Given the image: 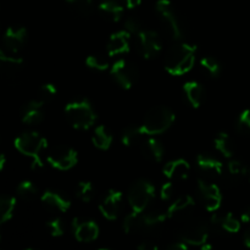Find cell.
I'll list each match as a JSON object with an SVG mask.
<instances>
[{"mask_svg": "<svg viewBox=\"0 0 250 250\" xmlns=\"http://www.w3.org/2000/svg\"><path fill=\"white\" fill-rule=\"evenodd\" d=\"M183 97L190 107L198 109L205 100V89L197 81H188L183 84Z\"/></svg>", "mask_w": 250, "mask_h": 250, "instance_id": "obj_19", "label": "cell"}, {"mask_svg": "<svg viewBox=\"0 0 250 250\" xmlns=\"http://www.w3.org/2000/svg\"><path fill=\"white\" fill-rule=\"evenodd\" d=\"M197 46L178 42L171 46L164 59L165 70L172 76H182L189 72L195 62Z\"/></svg>", "mask_w": 250, "mask_h": 250, "instance_id": "obj_1", "label": "cell"}, {"mask_svg": "<svg viewBox=\"0 0 250 250\" xmlns=\"http://www.w3.org/2000/svg\"><path fill=\"white\" fill-rule=\"evenodd\" d=\"M137 48L144 59L156 58L163 50V42L158 32L153 29H143L137 34Z\"/></svg>", "mask_w": 250, "mask_h": 250, "instance_id": "obj_9", "label": "cell"}, {"mask_svg": "<svg viewBox=\"0 0 250 250\" xmlns=\"http://www.w3.org/2000/svg\"><path fill=\"white\" fill-rule=\"evenodd\" d=\"M195 207V202L192 195L185 194L178 197L173 200L168 207L167 214L168 219H178V217H185L186 215L190 214V210Z\"/></svg>", "mask_w": 250, "mask_h": 250, "instance_id": "obj_20", "label": "cell"}, {"mask_svg": "<svg viewBox=\"0 0 250 250\" xmlns=\"http://www.w3.org/2000/svg\"><path fill=\"white\" fill-rule=\"evenodd\" d=\"M155 10L166 34L175 42L182 41L185 29L172 2L170 0H158Z\"/></svg>", "mask_w": 250, "mask_h": 250, "instance_id": "obj_4", "label": "cell"}, {"mask_svg": "<svg viewBox=\"0 0 250 250\" xmlns=\"http://www.w3.org/2000/svg\"><path fill=\"white\" fill-rule=\"evenodd\" d=\"M122 4L127 7V9H136L137 6H139L142 2V0H121Z\"/></svg>", "mask_w": 250, "mask_h": 250, "instance_id": "obj_43", "label": "cell"}, {"mask_svg": "<svg viewBox=\"0 0 250 250\" xmlns=\"http://www.w3.org/2000/svg\"><path fill=\"white\" fill-rule=\"evenodd\" d=\"M146 136L142 131L141 126H128L124 129L121 134V142L126 146H136L141 144L143 141V137Z\"/></svg>", "mask_w": 250, "mask_h": 250, "instance_id": "obj_29", "label": "cell"}, {"mask_svg": "<svg viewBox=\"0 0 250 250\" xmlns=\"http://www.w3.org/2000/svg\"><path fill=\"white\" fill-rule=\"evenodd\" d=\"M138 249H141V250H153V249H156V247L154 246V244L149 243V242H143L142 244H139Z\"/></svg>", "mask_w": 250, "mask_h": 250, "instance_id": "obj_46", "label": "cell"}, {"mask_svg": "<svg viewBox=\"0 0 250 250\" xmlns=\"http://www.w3.org/2000/svg\"><path fill=\"white\" fill-rule=\"evenodd\" d=\"M75 238L81 243H90L99 236V226L93 220L75 219L72 222Z\"/></svg>", "mask_w": 250, "mask_h": 250, "instance_id": "obj_14", "label": "cell"}, {"mask_svg": "<svg viewBox=\"0 0 250 250\" xmlns=\"http://www.w3.org/2000/svg\"><path fill=\"white\" fill-rule=\"evenodd\" d=\"M141 153L146 160L153 161V163H160L165 155V149L164 146L154 138V136H148V138L143 139L139 144Z\"/></svg>", "mask_w": 250, "mask_h": 250, "instance_id": "obj_18", "label": "cell"}, {"mask_svg": "<svg viewBox=\"0 0 250 250\" xmlns=\"http://www.w3.org/2000/svg\"><path fill=\"white\" fill-rule=\"evenodd\" d=\"M95 195V188L92 182H87V181H82L76 187V197L83 203H89L90 200L94 198Z\"/></svg>", "mask_w": 250, "mask_h": 250, "instance_id": "obj_33", "label": "cell"}, {"mask_svg": "<svg viewBox=\"0 0 250 250\" xmlns=\"http://www.w3.org/2000/svg\"><path fill=\"white\" fill-rule=\"evenodd\" d=\"M197 166L205 180H216L224 172V165L219 159L209 154H199L197 156Z\"/></svg>", "mask_w": 250, "mask_h": 250, "instance_id": "obj_15", "label": "cell"}, {"mask_svg": "<svg viewBox=\"0 0 250 250\" xmlns=\"http://www.w3.org/2000/svg\"><path fill=\"white\" fill-rule=\"evenodd\" d=\"M155 198V187L146 180H138L129 187L127 200L133 211L143 212Z\"/></svg>", "mask_w": 250, "mask_h": 250, "instance_id": "obj_6", "label": "cell"}, {"mask_svg": "<svg viewBox=\"0 0 250 250\" xmlns=\"http://www.w3.org/2000/svg\"><path fill=\"white\" fill-rule=\"evenodd\" d=\"M227 173H229V178L234 182H239L242 178H244L248 173L247 166L244 165L242 161L239 160H231L227 165Z\"/></svg>", "mask_w": 250, "mask_h": 250, "instance_id": "obj_31", "label": "cell"}, {"mask_svg": "<svg viewBox=\"0 0 250 250\" xmlns=\"http://www.w3.org/2000/svg\"><path fill=\"white\" fill-rule=\"evenodd\" d=\"M112 133L105 126L100 125L94 128L92 133V143L99 150H107L112 144Z\"/></svg>", "mask_w": 250, "mask_h": 250, "instance_id": "obj_26", "label": "cell"}, {"mask_svg": "<svg viewBox=\"0 0 250 250\" xmlns=\"http://www.w3.org/2000/svg\"><path fill=\"white\" fill-rule=\"evenodd\" d=\"M85 65L95 71H105L109 68V61L100 54H92L85 59Z\"/></svg>", "mask_w": 250, "mask_h": 250, "instance_id": "obj_37", "label": "cell"}, {"mask_svg": "<svg viewBox=\"0 0 250 250\" xmlns=\"http://www.w3.org/2000/svg\"><path fill=\"white\" fill-rule=\"evenodd\" d=\"M46 229H48L49 233L53 237H61L65 233V226H63L62 220L56 217V219L50 220L46 222Z\"/></svg>", "mask_w": 250, "mask_h": 250, "instance_id": "obj_41", "label": "cell"}, {"mask_svg": "<svg viewBox=\"0 0 250 250\" xmlns=\"http://www.w3.org/2000/svg\"><path fill=\"white\" fill-rule=\"evenodd\" d=\"M167 214L166 212H146L144 214V222H146V231H150V229H156L160 225H163L165 222V220H167Z\"/></svg>", "mask_w": 250, "mask_h": 250, "instance_id": "obj_36", "label": "cell"}, {"mask_svg": "<svg viewBox=\"0 0 250 250\" xmlns=\"http://www.w3.org/2000/svg\"><path fill=\"white\" fill-rule=\"evenodd\" d=\"M175 119V112L170 107L156 105L146 112L141 128L146 136H159L172 126Z\"/></svg>", "mask_w": 250, "mask_h": 250, "instance_id": "obj_2", "label": "cell"}, {"mask_svg": "<svg viewBox=\"0 0 250 250\" xmlns=\"http://www.w3.org/2000/svg\"><path fill=\"white\" fill-rule=\"evenodd\" d=\"M241 220L234 217L231 212H226L224 215L215 214L212 216V224L219 225L227 233H237L241 229Z\"/></svg>", "mask_w": 250, "mask_h": 250, "instance_id": "obj_27", "label": "cell"}, {"mask_svg": "<svg viewBox=\"0 0 250 250\" xmlns=\"http://www.w3.org/2000/svg\"><path fill=\"white\" fill-rule=\"evenodd\" d=\"M236 129L242 136H250V109H246L239 114L236 121Z\"/></svg>", "mask_w": 250, "mask_h": 250, "instance_id": "obj_38", "label": "cell"}, {"mask_svg": "<svg viewBox=\"0 0 250 250\" xmlns=\"http://www.w3.org/2000/svg\"><path fill=\"white\" fill-rule=\"evenodd\" d=\"M44 105L36 99L27 103L21 110V121L26 125H38L44 119Z\"/></svg>", "mask_w": 250, "mask_h": 250, "instance_id": "obj_23", "label": "cell"}, {"mask_svg": "<svg viewBox=\"0 0 250 250\" xmlns=\"http://www.w3.org/2000/svg\"><path fill=\"white\" fill-rule=\"evenodd\" d=\"M241 221L244 222V224H248L250 222V205L247 207L246 209L243 210V212L241 214Z\"/></svg>", "mask_w": 250, "mask_h": 250, "instance_id": "obj_45", "label": "cell"}, {"mask_svg": "<svg viewBox=\"0 0 250 250\" xmlns=\"http://www.w3.org/2000/svg\"><path fill=\"white\" fill-rule=\"evenodd\" d=\"M178 236L188 246L202 247L208 242L209 227L203 220H190L183 225Z\"/></svg>", "mask_w": 250, "mask_h": 250, "instance_id": "obj_7", "label": "cell"}, {"mask_svg": "<svg viewBox=\"0 0 250 250\" xmlns=\"http://www.w3.org/2000/svg\"><path fill=\"white\" fill-rule=\"evenodd\" d=\"M28 41V32L22 26L9 27L4 32L1 43L4 49L10 54H17L26 46Z\"/></svg>", "mask_w": 250, "mask_h": 250, "instance_id": "obj_12", "label": "cell"}, {"mask_svg": "<svg viewBox=\"0 0 250 250\" xmlns=\"http://www.w3.org/2000/svg\"><path fill=\"white\" fill-rule=\"evenodd\" d=\"M200 65L211 77H219L222 72V65L214 56H204L200 60Z\"/></svg>", "mask_w": 250, "mask_h": 250, "instance_id": "obj_32", "label": "cell"}, {"mask_svg": "<svg viewBox=\"0 0 250 250\" xmlns=\"http://www.w3.org/2000/svg\"><path fill=\"white\" fill-rule=\"evenodd\" d=\"M198 192H199L200 200H202L203 205H204L208 211L216 212L221 208V190L215 183H210L205 178L199 180V182H198Z\"/></svg>", "mask_w": 250, "mask_h": 250, "instance_id": "obj_11", "label": "cell"}, {"mask_svg": "<svg viewBox=\"0 0 250 250\" xmlns=\"http://www.w3.org/2000/svg\"><path fill=\"white\" fill-rule=\"evenodd\" d=\"M16 207V199L10 195H0V226L11 219Z\"/></svg>", "mask_w": 250, "mask_h": 250, "instance_id": "obj_30", "label": "cell"}, {"mask_svg": "<svg viewBox=\"0 0 250 250\" xmlns=\"http://www.w3.org/2000/svg\"><path fill=\"white\" fill-rule=\"evenodd\" d=\"M122 226H124L125 233L127 234H138L146 231V222H144V214L132 210V212H129L125 217Z\"/></svg>", "mask_w": 250, "mask_h": 250, "instance_id": "obj_24", "label": "cell"}, {"mask_svg": "<svg viewBox=\"0 0 250 250\" xmlns=\"http://www.w3.org/2000/svg\"><path fill=\"white\" fill-rule=\"evenodd\" d=\"M175 194V186L172 182L164 183L160 190V198L163 200H171Z\"/></svg>", "mask_w": 250, "mask_h": 250, "instance_id": "obj_42", "label": "cell"}, {"mask_svg": "<svg viewBox=\"0 0 250 250\" xmlns=\"http://www.w3.org/2000/svg\"><path fill=\"white\" fill-rule=\"evenodd\" d=\"M125 29H126L129 34H136L137 36V34H138L139 32L143 31L144 28L141 20L137 16H134V15H131V16H128L125 20Z\"/></svg>", "mask_w": 250, "mask_h": 250, "instance_id": "obj_40", "label": "cell"}, {"mask_svg": "<svg viewBox=\"0 0 250 250\" xmlns=\"http://www.w3.org/2000/svg\"><path fill=\"white\" fill-rule=\"evenodd\" d=\"M131 48V34L126 31H117L110 36L106 44V51L109 56L122 55L129 51Z\"/></svg>", "mask_w": 250, "mask_h": 250, "instance_id": "obj_17", "label": "cell"}, {"mask_svg": "<svg viewBox=\"0 0 250 250\" xmlns=\"http://www.w3.org/2000/svg\"><path fill=\"white\" fill-rule=\"evenodd\" d=\"M65 116L76 129H89L97 120L94 107L88 100H75L66 105Z\"/></svg>", "mask_w": 250, "mask_h": 250, "instance_id": "obj_5", "label": "cell"}, {"mask_svg": "<svg viewBox=\"0 0 250 250\" xmlns=\"http://www.w3.org/2000/svg\"><path fill=\"white\" fill-rule=\"evenodd\" d=\"M249 176H250V172H249Z\"/></svg>", "mask_w": 250, "mask_h": 250, "instance_id": "obj_49", "label": "cell"}, {"mask_svg": "<svg viewBox=\"0 0 250 250\" xmlns=\"http://www.w3.org/2000/svg\"><path fill=\"white\" fill-rule=\"evenodd\" d=\"M4 165H5V156L0 154V172H1V170L4 168Z\"/></svg>", "mask_w": 250, "mask_h": 250, "instance_id": "obj_48", "label": "cell"}, {"mask_svg": "<svg viewBox=\"0 0 250 250\" xmlns=\"http://www.w3.org/2000/svg\"><path fill=\"white\" fill-rule=\"evenodd\" d=\"M48 163L58 170H71L77 165L78 153L71 146H58L49 153Z\"/></svg>", "mask_w": 250, "mask_h": 250, "instance_id": "obj_10", "label": "cell"}, {"mask_svg": "<svg viewBox=\"0 0 250 250\" xmlns=\"http://www.w3.org/2000/svg\"><path fill=\"white\" fill-rule=\"evenodd\" d=\"M66 1L83 16H88L93 10V0H66Z\"/></svg>", "mask_w": 250, "mask_h": 250, "instance_id": "obj_39", "label": "cell"}, {"mask_svg": "<svg viewBox=\"0 0 250 250\" xmlns=\"http://www.w3.org/2000/svg\"><path fill=\"white\" fill-rule=\"evenodd\" d=\"M164 175L170 181H182L189 176L190 165L185 159H176V160L168 161L164 166Z\"/></svg>", "mask_w": 250, "mask_h": 250, "instance_id": "obj_21", "label": "cell"}, {"mask_svg": "<svg viewBox=\"0 0 250 250\" xmlns=\"http://www.w3.org/2000/svg\"><path fill=\"white\" fill-rule=\"evenodd\" d=\"M188 244L187 243H185V242L183 241H177L176 242V243H173V244H171L170 247H168V248L170 249H175V250H177V249H180V250H183V249H187L188 248Z\"/></svg>", "mask_w": 250, "mask_h": 250, "instance_id": "obj_44", "label": "cell"}, {"mask_svg": "<svg viewBox=\"0 0 250 250\" xmlns=\"http://www.w3.org/2000/svg\"><path fill=\"white\" fill-rule=\"evenodd\" d=\"M214 146L215 149L227 159L233 158L234 153H236V146H234L233 139H232V137L229 136V133H226V132H220V133L215 137Z\"/></svg>", "mask_w": 250, "mask_h": 250, "instance_id": "obj_25", "label": "cell"}, {"mask_svg": "<svg viewBox=\"0 0 250 250\" xmlns=\"http://www.w3.org/2000/svg\"><path fill=\"white\" fill-rule=\"evenodd\" d=\"M16 193L21 199L32 200L38 194V188L31 181H22L16 188Z\"/></svg>", "mask_w": 250, "mask_h": 250, "instance_id": "obj_35", "label": "cell"}, {"mask_svg": "<svg viewBox=\"0 0 250 250\" xmlns=\"http://www.w3.org/2000/svg\"><path fill=\"white\" fill-rule=\"evenodd\" d=\"M23 66V60L20 58L7 55L6 53L0 49V76L1 75H14L20 71Z\"/></svg>", "mask_w": 250, "mask_h": 250, "instance_id": "obj_28", "label": "cell"}, {"mask_svg": "<svg viewBox=\"0 0 250 250\" xmlns=\"http://www.w3.org/2000/svg\"><path fill=\"white\" fill-rule=\"evenodd\" d=\"M41 202L46 210L59 214H63L71 208V200L62 193L55 190L44 192L41 197Z\"/></svg>", "mask_w": 250, "mask_h": 250, "instance_id": "obj_16", "label": "cell"}, {"mask_svg": "<svg viewBox=\"0 0 250 250\" xmlns=\"http://www.w3.org/2000/svg\"><path fill=\"white\" fill-rule=\"evenodd\" d=\"M125 5L120 0H103L99 4V14L105 21L119 22L124 16Z\"/></svg>", "mask_w": 250, "mask_h": 250, "instance_id": "obj_22", "label": "cell"}, {"mask_svg": "<svg viewBox=\"0 0 250 250\" xmlns=\"http://www.w3.org/2000/svg\"><path fill=\"white\" fill-rule=\"evenodd\" d=\"M243 243L247 248H250V227L244 232V236H243Z\"/></svg>", "mask_w": 250, "mask_h": 250, "instance_id": "obj_47", "label": "cell"}, {"mask_svg": "<svg viewBox=\"0 0 250 250\" xmlns=\"http://www.w3.org/2000/svg\"><path fill=\"white\" fill-rule=\"evenodd\" d=\"M15 146L17 150L23 155L32 159V167L42 168L43 167V160H42V153L48 146V142L38 132H24L20 134L15 139Z\"/></svg>", "mask_w": 250, "mask_h": 250, "instance_id": "obj_3", "label": "cell"}, {"mask_svg": "<svg viewBox=\"0 0 250 250\" xmlns=\"http://www.w3.org/2000/svg\"><path fill=\"white\" fill-rule=\"evenodd\" d=\"M56 94H58V88L53 83H45V84L39 88L34 99L41 103V104L45 105L46 103L51 102L56 97Z\"/></svg>", "mask_w": 250, "mask_h": 250, "instance_id": "obj_34", "label": "cell"}, {"mask_svg": "<svg viewBox=\"0 0 250 250\" xmlns=\"http://www.w3.org/2000/svg\"><path fill=\"white\" fill-rule=\"evenodd\" d=\"M122 205H124V194H122V192L111 189L100 200L99 210L105 219L112 221V220H116L119 217Z\"/></svg>", "mask_w": 250, "mask_h": 250, "instance_id": "obj_13", "label": "cell"}, {"mask_svg": "<svg viewBox=\"0 0 250 250\" xmlns=\"http://www.w3.org/2000/svg\"><path fill=\"white\" fill-rule=\"evenodd\" d=\"M110 73L122 89H131L138 80V70L126 59H120L112 63Z\"/></svg>", "mask_w": 250, "mask_h": 250, "instance_id": "obj_8", "label": "cell"}]
</instances>
